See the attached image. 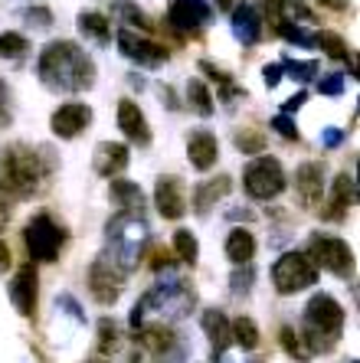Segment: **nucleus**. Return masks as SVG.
Wrapping results in <instances>:
<instances>
[{"label": "nucleus", "instance_id": "f257e3e1", "mask_svg": "<svg viewBox=\"0 0 360 363\" xmlns=\"http://www.w3.org/2000/svg\"><path fill=\"white\" fill-rule=\"evenodd\" d=\"M36 72H40V82L53 92H82L95 82V62L85 56V50H79L69 40L43 46Z\"/></svg>", "mask_w": 360, "mask_h": 363}, {"label": "nucleus", "instance_id": "f03ea898", "mask_svg": "<svg viewBox=\"0 0 360 363\" xmlns=\"http://www.w3.org/2000/svg\"><path fill=\"white\" fill-rule=\"evenodd\" d=\"M46 151H33V147H4L0 151V196L7 194L13 200H26L43 186L50 164L43 161Z\"/></svg>", "mask_w": 360, "mask_h": 363}, {"label": "nucleus", "instance_id": "7ed1b4c3", "mask_svg": "<svg viewBox=\"0 0 360 363\" xmlns=\"http://www.w3.org/2000/svg\"><path fill=\"white\" fill-rule=\"evenodd\" d=\"M341 330H344V308L331 295L321 291V295H315L305 304L302 337L311 354H327V350L334 347V340L341 337Z\"/></svg>", "mask_w": 360, "mask_h": 363}, {"label": "nucleus", "instance_id": "20e7f679", "mask_svg": "<svg viewBox=\"0 0 360 363\" xmlns=\"http://www.w3.org/2000/svg\"><path fill=\"white\" fill-rule=\"evenodd\" d=\"M144 242H148V226H144L141 216H131V213H118L115 220L109 223V249H111V262L118 269L131 272L138 265L144 252Z\"/></svg>", "mask_w": 360, "mask_h": 363}, {"label": "nucleus", "instance_id": "39448f33", "mask_svg": "<svg viewBox=\"0 0 360 363\" xmlns=\"http://www.w3.org/2000/svg\"><path fill=\"white\" fill-rule=\"evenodd\" d=\"M318 281V269L311 265V259L305 252H285L278 255V262L272 265V285L278 295H295L305 291Z\"/></svg>", "mask_w": 360, "mask_h": 363}, {"label": "nucleus", "instance_id": "423d86ee", "mask_svg": "<svg viewBox=\"0 0 360 363\" xmlns=\"http://www.w3.org/2000/svg\"><path fill=\"white\" fill-rule=\"evenodd\" d=\"M62 239H66L62 236V229H59L46 213L33 216V220L26 223V229H23L26 252H30L33 262H56L59 249H62Z\"/></svg>", "mask_w": 360, "mask_h": 363}, {"label": "nucleus", "instance_id": "0eeeda50", "mask_svg": "<svg viewBox=\"0 0 360 363\" xmlns=\"http://www.w3.org/2000/svg\"><path fill=\"white\" fill-rule=\"evenodd\" d=\"M285 170L276 157H256L243 174V186L252 200H276L285 190Z\"/></svg>", "mask_w": 360, "mask_h": 363}, {"label": "nucleus", "instance_id": "6e6552de", "mask_svg": "<svg viewBox=\"0 0 360 363\" xmlns=\"http://www.w3.org/2000/svg\"><path fill=\"white\" fill-rule=\"evenodd\" d=\"M311 259V265L315 269H327L331 275H341V279H347V275H354V252L351 245L344 242V239L337 236H311L308 242V252H305Z\"/></svg>", "mask_w": 360, "mask_h": 363}, {"label": "nucleus", "instance_id": "1a4fd4ad", "mask_svg": "<svg viewBox=\"0 0 360 363\" xmlns=\"http://www.w3.org/2000/svg\"><path fill=\"white\" fill-rule=\"evenodd\" d=\"M121 285H125V272L111 262L109 255H99L89 269V291L99 304H115L118 295H121Z\"/></svg>", "mask_w": 360, "mask_h": 363}, {"label": "nucleus", "instance_id": "9d476101", "mask_svg": "<svg viewBox=\"0 0 360 363\" xmlns=\"http://www.w3.org/2000/svg\"><path fill=\"white\" fill-rule=\"evenodd\" d=\"M89 121H92V108H89L85 101H66V105H59V108L53 111L50 128L56 138L72 141V138H79L85 128H89Z\"/></svg>", "mask_w": 360, "mask_h": 363}, {"label": "nucleus", "instance_id": "9b49d317", "mask_svg": "<svg viewBox=\"0 0 360 363\" xmlns=\"http://www.w3.org/2000/svg\"><path fill=\"white\" fill-rule=\"evenodd\" d=\"M118 50H121V56L138 62V66H160L170 56L160 43L148 40V36H138L131 30H118Z\"/></svg>", "mask_w": 360, "mask_h": 363}, {"label": "nucleus", "instance_id": "f8f14e48", "mask_svg": "<svg viewBox=\"0 0 360 363\" xmlns=\"http://www.w3.org/2000/svg\"><path fill=\"white\" fill-rule=\"evenodd\" d=\"M36 298H40V279H36L33 262L20 265L17 275H13V281H10V301H13L17 314L33 318L36 314Z\"/></svg>", "mask_w": 360, "mask_h": 363}, {"label": "nucleus", "instance_id": "ddd939ff", "mask_svg": "<svg viewBox=\"0 0 360 363\" xmlns=\"http://www.w3.org/2000/svg\"><path fill=\"white\" fill-rule=\"evenodd\" d=\"M154 206L164 220H180L187 213V186L180 177H160L154 186Z\"/></svg>", "mask_w": 360, "mask_h": 363}, {"label": "nucleus", "instance_id": "4468645a", "mask_svg": "<svg viewBox=\"0 0 360 363\" xmlns=\"http://www.w3.org/2000/svg\"><path fill=\"white\" fill-rule=\"evenodd\" d=\"M295 194H298L305 210H318L324 203V164H302L295 174Z\"/></svg>", "mask_w": 360, "mask_h": 363}, {"label": "nucleus", "instance_id": "2eb2a0df", "mask_svg": "<svg viewBox=\"0 0 360 363\" xmlns=\"http://www.w3.org/2000/svg\"><path fill=\"white\" fill-rule=\"evenodd\" d=\"M357 203V180L351 177V174H337L334 184H331V196H327V203H321L324 210H321V216L331 223H341L347 213H351V206Z\"/></svg>", "mask_w": 360, "mask_h": 363}, {"label": "nucleus", "instance_id": "dca6fc26", "mask_svg": "<svg viewBox=\"0 0 360 363\" xmlns=\"http://www.w3.org/2000/svg\"><path fill=\"white\" fill-rule=\"evenodd\" d=\"M118 128H121V135L131 144H138V147H148V144H151V128H148L144 111L138 108V101H131V99L118 101Z\"/></svg>", "mask_w": 360, "mask_h": 363}, {"label": "nucleus", "instance_id": "f3484780", "mask_svg": "<svg viewBox=\"0 0 360 363\" xmlns=\"http://www.w3.org/2000/svg\"><path fill=\"white\" fill-rule=\"evenodd\" d=\"M209 4L207 0H170L168 10V23L177 30H200L209 23Z\"/></svg>", "mask_w": 360, "mask_h": 363}, {"label": "nucleus", "instance_id": "a211bd4d", "mask_svg": "<svg viewBox=\"0 0 360 363\" xmlns=\"http://www.w3.org/2000/svg\"><path fill=\"white\" fill-rule=\"evenodd\" d=\"M128 161H131V154H128L125 144L118 141H102L99 147H95V157H92V167L99 177H111L115 180L121 170L128 167Z\"/></svg>", "mask_w": 360, "mask_h": 363}, {"label": "nucleus", "instance_id": "6ab92c4d", "mask_svg": "<svg viewBox=\"0 0 360 363\" xmlns=\"http://www.w3.org/2000/svg\"><path fill=\"white\" fill-rule=\"evenodd\" d=\"M187 157H190V164L197 170H209L219 161V141L200 128V131H193L187 138Z\"/></svg>", "mask_w": 360, "mask_h": 363}, {"label": "nucleus", "instance_id": "aec40b11", "mask_svg": "<svg viewBox=\"0 0 360 363\" xmlns=\"http://www.w3.org/2000/svg\"><path fill=\"white\" fill-rule=\"evenodd\" d=\"M203 324V334L209 337V344H213V354H223L229 344H233V334H229V318L219 308H207L200 318Z\"/></svg>", "mask_w": 360, "mask_h": 363}, {"label": "nucleus", "instance_id": "412c9836", "mask_svg": "<svg viewBox=\"0 0 360 363\" xmlns=\"http://www.w3.org/2000/svg\"><path fill=\"white\" fill-rule=\"evenodd\" d=\"M229 186H233V180L223 174V177H213V180H203L200 186H197V194H193V206H197V213H209L213 206H217V200H223V196L229 194Z\"/></svg>", "mask_w": 360, "mask_h": 363}, {"label": "nucleus", "instance_id": "4be33fe9", "mask_svg": "<svg viewBox=\"0 0 360 363\" xmlns=\"http://www.w3.org/2000/svg\"><path fill=\"white\" fill-rule=\"evenodd\" d=\"M233 33L239 36L246 46H252V43L259 40V36H262V17L256 13V7L243 4V7L233 10Z\"/></svg>", "mask_w": 360, "mask_h": 363}, {"label": "nucleus", "instance_id": "5701e85b", "mask_svg": "<svg viewBox=\"0 0 360 363\" xmlns=\"http://www.w3.org/2000/svg\"><path fill=\"white\" fill-rule=\"evenodd\" d=\"M252 255H256V239H252V233L243 226H236L227 236V259L233 265H249Z\"/></svg>", "mask_w": 360, "mask_h": 363}, {"label": "nucleus", "instance_id": "b1692460", "mask_svg": "<svg viewBox=\"0 0 360 363\" xmlns=\"http://www.w3.org/2000/svg\"><path fill=\"white\" fill-rule=\"evenodd\" d=\"M111 200L121 206V213H131V216H141L144 210L141 186L131 184V180H111Z\"/></svg>", "mask_w": 360, "mask_h": 363}, {"label": "nucleus", "instance_id": "393cba45", "mask_svg": "<svg viewBox=\"0 0 360 363\" xmlns=\"http://www.w3.org/2000/svg\"><path fill=\"white\" fill-rule=\"evenodd\" d=\"M138 344L144 350H151V354H168L170 347H174V330L164 328V324H148V328L138 330Z\"/></svg>", "mask_w": 360, "mask_h": 363}, {"label": "nucleus", "instance_id": "a878e982", "mask_svg": "<svg viewBox=\"0 0 360 363\" xmlns=\"http://www.w3.org/2000/svg\"><path fill=\"white\" fill-rule=\"evenodd\" d=\"M79 30H82V36H89V40H95V43H109V36H111L109 17H105V13H95V10L79 13Z\"/></svg>", "mask_w": 360, "mask_h": 363}, {"label": "nucleus", "instance_id": "bb28decb", "mask_svg": "<svg viewBox=\"0 0 360 363\" xmlns=\"http://www.w3.org/2000/svg\"><path fill=\"white\" fill-rule=\"evenodd\" d=\"M229 334H233V344H239L243 350H256L259 347V324L252 318H246V314L229 321Z\"/></svg>", "mask_w": 360, "mask_h": 363}, {"label": "nucleus", "instance_id": "cd10ccee", "mask_svg": "<svg viewBox=\"0 0 360 363\" xmlns=\"http://www.w3.org/2000/svg\"><path fill=\"white\" fill-rule=\"evenodd\" d=\"M187 101H190V108L197 111V115H203V118H209L213 115V95H209V89L200 82V79H190L187 82Z\"/></svg>", "mask_w": 360, "mask_h": 363}, {"label": "nucleus", "instance_id": "c85d7f7f", "mask_svg": "<svg viewBox=\"0 0 360 363\" xmlns=\"http://www.w3.org/2000/svg\"><path fill=\"white\" fill-rule=\"evenodd\" d=\"M282 347H285V354L288 357H295L298 363H308L311 357V350H308V344H305V337H302V330H295V328H282Z\"/></svg>", "mask_w": 360, "mask_h": 363}, {"label": "nucleus", "instance_id": "c756f323", "mask_svg": "<svg viewBox=\"0 0 360 363\" xmlns=\"http://www.w3.org/2000/svg\"><path fill=\"white\" fill-rule=\"evenodd\" d=\"M174 252L180 262L193 265L197 262V255H200V242H197V236H193L190 229H177L174 233Z\"/></svg>", "mask_w": 360, "mask_h": 363}, {"label": "nucleus", "instance_id": "7c9ffc66", "mask_svg": "<svg viewBox=\"0 0 360 363\" xmlns=\"http://www.w3.org/2000/svg\"><path fill=\"white\" fill-rule=\"evenodd\" d=\"M26 50H30L26 36H20V33H0V56H4V60H20Z\"/></svg>", "mask_w": 360, "mask_h": 363}, {"label": "nucleus", "instance_id": "2f4dec72", "mask_svg": "<svg viewBox=\"0 0 360 363\" xmlns=\"http://www.w3.org/2000/svg\"><path fill=\"white\" fill-rule=\"evenodd\" d=\"M111 10H115V17H125L128 23H131V26H138V30H151V23H148V17H144V13H141V10H138V7H134V4H128V0H118V4H115V7H111Z\"/></svg>", "mask_w": 360, "mask_h": 363}, {"label": "nucleus", "instance_id": "473e14b6", "mask_svg": "<svg viewBox=\"0 0 360 363\" xmlns=\"http://www.w3.org/2000/svg\"><path fill=\"white\" fill-rule=\"evenodd\" d=\"M115 347H118V324L105 318L99 324V350L102 354H115Z\"/></svg>", "mask_w": 360, "mask_h": 363}, {"label": "nucleus", "instance_id": "72a5a7b5", "mask_svg": "<svg viewBox=\"0 0 360 363\" xmlns=\"http://www.w3.org/2000/svg\"><path fill=\"white\" fill-rule=\"evenodd\" d=\"M318 43H321V50H324L331 60H344V56H347V43H344L337 33H321Z\"/></svg>", "mask_w": 360, "mask_h": 363}, {"label": "nucleus", "instance_id": "f704fd0d", "mask_svg": "<svg viewBox=\"0 0 360 363\" xmlns=\"http://www.w3.org/2000/svg\"><path fill=\"white\" fill-rule=\"evenodd\" d=\"M236 147L243 154H262V135L252 131V128H246L243 135H236Z\"/></svg>", "mask_w": 360, "mask_h": 363}, {"label": "nucleus", "instance_id": "c9c22d12", "mask_svg": "<svg viewBox=\"0 0 360 363\" xmlns=\"http://www.w3.org/2000/svg\"><path fill=\"white\" fill-rule=\"evenodd\" d=\"M278 33H282L285 40H292V43H302V46H311V43H315V36H308L302 26H292L288 20H282V23H278Z\"/></svg>", "mask_w": 360, "mask_h": 363}, {"label": "nucleus", "instance_id": "e433bc0d", "mask_svg": "<svg viewBox=\"0 0 360 363\" xmlns=\"http://www.w3.org/2000/svg\"><path fill=\"white\" fill-rule=\"evenodd\" d=\"M13 121V101H10V89L7 82L0 79V128H7Z\"/></svg>", "mask_w": 360, "mask_h": 363}, {"label": "nucleus", "instance_id": "4c0bfd02", "mask_svg": "<svg viewBox=\"0 0 360 363\" xmlns=\"http://www.w3.org/2000/svg\"><path fill=\"white\" fill-rule=\"evenodd\" d=\"M272 128H276L282 138H288V141H298V128H295V121L288 118V115H276V118H272Z\"/></svg>", "mask_w": 360, "mask_h": 363}, {"label": "nucleus", "instance_id": "58836bf2", "mask_svg": "<svg viewBox=\"0 0 360 363\" xmlns=\"http://www.w3.org/2000/svg\"><path fill=\"white\" fill-rule=\"evenodd\" d=\"M285 66H288V72L295 79H311L318 72V62H285Z\"/></svg>", "mask_w": 360, "mask_h": 363}, {"label": "nucleus", "instance_id": "ea45409f", "mask_svg": "<svg viewBox=\"0 0 360 363\" xmlns=\"http://www.w3.org/2000/svg\"><path fill=\"white\" fill-rule=\"evenodd\" d=\"M23 17L26 20H36V26H53V13H50V10H43V7H36V10L30 7Z\"/></svg>", "mask_w": 360, "mask_h": 363}, {"label": "nucleus", "instance_id": "a19ab883", "mask_svg": "<svg viewBox=\"0 0 360 363\" xmlns=\"http://www.w3.org/2000/svg\"><path fill=\"white\" fill-rule=\"evenodd\" d=\"M249 281H252V269H249V265H246V272H243V275H239V272H236V275H233V291H236V295H239V291H243V295H246V291H249Z\"/></svg>", "mask_w": 360, "mask_h": 363}, {"label": "nucleus", "instance_id": "79ce46f5", "mask_svg": "<svg viewBox=\"0 0 360 363\" xmlns=\"http://www.w3.org/2000/svg\"><path fill=\"white\" fill-rule=\"evenodd\" d=\"M282 69H285V66H278V62H276V66H266V69H262V76H266V85H268V89H276V85L282 82Z\"/></svg>", "mask_w": 360, "mask_h": 363}, {"label": "nucleus", "instance_id": "37998d69", "mask_svg": "<svg viewBox=\"0 0 360 363\" xmlns=\"http://www.w3.org/2000/svg\"><path fill=\"white\" fill-rule=\"evenodd\" d=\"M341 85H344L341 76H331V79H324L318 89H321V92H327V95H337V92H341Z\"/></svg>", "mask_w": 360, "mask_h": 363}, {"label": "nucleus", "instance_id": "c03bdc74", "mask_svg": "<svg viewBox=\"0 0 360 363\" xmlns=\"http://www.w3.org/2000/svg\"><path fill=\"white\" fill-rule=\"evenodd\" d=\"M305 99H308V95H305V92L292 95V99H288V101H285V105H282V115H288V111H298V108H302V105H305Z\"/></svg>", "mask_w": 360, "mask_h": 363}, {"label": "nucleus", "instance_id": "a18cd8bd", "mask_svg": "<svg viewBox=\"0 0 360 363\" xmlns=\"http://www.w3.org/2000/svg\"><path fill=\"white\" fill-rule=\"evenodd\" d=\"M10 269V245L0 239V272H7Z\"/></svg>", "mask_w": 360, "mask_h": 363}, {"label": "nucleus", "instance_id": "49530a36", "mask_svg": "<svg viewBox=\"0 0 360 363\" xmlns=\"http://www.w3.org/2000/svg\"><path fill=\"white\" fill-rule=\"evenodd\" d=\"M321 7H331V10H347V0H318Z\"/></svg>", "mask_w": 360, "mask_h": 363}, {"label": "nucleus", "instance_id": "de8ad7c7", "mask_svg": "<svg viewBox=\"0 0 360 363\" xmlns=\"http://www.w3.org/2000/svg\"><path fill=\"white\" fill-rule=\"evenodd\" d=\"M7 220H10V213H7V206H4V196H0V229L7 226Z\"/></svg>", "mask_w": 360, "mask_h": 363}, {"label": "nucleus", "instance_id": "09e8293b", "mask_svg": "<svg viewBox=\"0 0 360 363\" xmlns=\"http://www.w3.org/2000/svg\"><path fill=\"white\" fill-rule=\"evenodd\" d=\"M324 141H327V144H331V147H334V144H337V141H341V131H327V138H324Z\"/></svg>", "mask_w": 360, "mask_h": 363}, {"label": "nucleus", "instance_id": "8fccbe9b", "mask_svg": "<svg viewBox=\"0 0 360 363\" xmlns=\"http://www.w3.org/2000/svg\"><path fill=\"white\" fill-rule=\"evenodd\" d=\"M217 7L219 10H229V7H233V0H217Z\"/></svg>", "mask_w": 360, "mask_h": 363}, {"label": "nucleus", "instance_id": "3c124183", "mask_svg": "<svg viewBox=\"0 0 360 363\" xmlns=\"http://www.w3.org/2000/svg\"><path fill=\"white\" fill-rule=\"evenodd\" d=\"M92 363H105V360H92Z\"/></svg>", "mask_w": 360, "mask_h": 363}]
</instances>
